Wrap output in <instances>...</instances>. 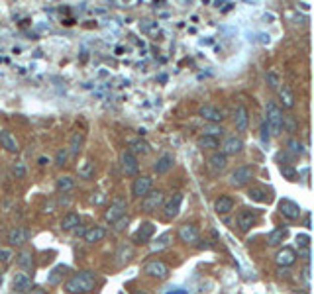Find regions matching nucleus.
<instances>
[{"instance_id": "obj_33", "label": "nucleus", "mask_w": 314, "mask_h": 294, "mask_svg": "<svg viewBox=\"0 0 314 294\" xmlns=\"http://www.w3.org/2000/svg\"><path fill=\"white\" fill-rule=\"evenodd\" d=\"M83 141H85V135H83L81 131L73 133L71 143H69V153H71V155H79V151H81V147H83Z\"/></svg>"}, {"instance_id": "obj_44", "label": "nucleus", "mask_w": 314, "mask_h": 294, "mask_svg": "<svg viewBox=\"0 0 314 294\" xmlns=\"http://www.w3.org/2000/svg\"><path fill=\"white\" fill-rule=\"evenodd\" d=\"M281 173L289 179V181H295L296 179V171L293 169V167H289V165H281Z\"/></svg>"}, {"instance_id": "obj_45", "label": "nucleus", "mask_w": 314, "mask_h": 294, "mask_svg": "<svg viewBox=\"0 0 314 294\" xmlns=\"http://www.w3.org/2000/svg\"><path fill=\"white\" fill-rule=\"evenodd\" d=\"M67 161V149H59L55 155V165L57 167H63Z\"/></svg>"}, {"instance_id": "obj_35", "label": "nucleus", "mask_w": 314, "mask_h": 294, "mask_svg": "<svg viewBox=\"0 0 314 294\" xmlns=\"http://www.w3.org/2000/svg\"><path fill=\"white\" fill-rule=\"evenodd\" d=\"M65 273H67V267H65V265H59V267H55V269L51 271V275L47 276V282H49V284H59L61 278L65 276Z\"/></svg>"}, {"instance_id": "obj_25", "label": "nucleus", "mask_w": 314, "mask_h": 294, "mask_svg": "<svg viewBox=\"0 0 314 294\" xmlns=\"http://www.w3.org/2000/svg\"><path fill=\"white\" fill-rule=\"evenodd\" d=\"M77 226H81V216L77 212H69L61 218V230L63 232H73Z\"/></svg>"}, {"instance_id": "obj_16", "label": "nucleus", "mask_w": 314, "mask_h": 294, "mask_svg": "<svg viewBox=\"0 0 314 294\" xmlns=\"http://www.w3.org/2000/svg\"><path fill=\"white\" fill-rule=\"evenodd\" d=\"M208 167L212 173H222L226 167H228V155H224L222 151H214L210 157H208Z\"/></svg>"}, {"instance_id": "obj_14", "label": "nucleus", "mask_w": 314, "mask_h": 294, "mask_svg": "<svg viewBox=\"0 0 314 294\" xmlns=\"http://www.w3.org/2000/svg\"><path fill=\"white\" fill-rule=\"evenodd\" d=\"M153 234H155V226L151 222H142L138 232L134 234V241L136 243H149V239L153 238Z\"/></svg>"}, {"instance_id": "obj_15", "label": "nucleus", "mask_w": 314, "mask_h": 294, "mask_svg": "<svg viewBox=\"0 0 314 294\" xmlns=\"http://www.w3.org/2000/svg\"><path fill=\"white\" fill-rule=\"evenodd\" d=\"M296 261V251L293 247H281L275 255V263L279 267H291Z\"/></svg>"}, {"instance_id": "obj_11", "label": "nucleus", "mask_w": 314, "mask_h": 294, "mask_svg": "<svg viewBox=\"0 0 314 294\" xmlns=\"http://www.w3.org/2000/svg\"><path fill=\"white\" fill-rule=\"evenodd\" d=\"M199 114H201V118H204L206 122H212V124H220L222 120L226 118L224 110L218 108V106H214V104H204V106H201Z\"/></svg>"}, {"instance_id": "obj_39", "label": "nucleus", "mask_w": 314, "mask_h": 294, "mask_svg": "<svg viewBox=\"0 0 314 294\" xmlns=\"http://www.w3.org/2000/svg\"><path fill=\"white\" fill-rule=\"evenodd\" d=\"M204 135H212V137H218V135H222L224 133V128H222L220 124H212V122H208L206 126L203 128Z\"/></svg>"}, {"instance_id": "obj_7", "label": "nucleus", "mask_w": 314, "mask_h": 294, "mask_svg": "<svg viewBox=\"0 0 314 294\" xmlns=\"http://www.w3.org/2000/svg\"><path fill=\"white\" fill-rule=\"evenodd\" d=\"M151 188H153V179L148 177V175H142V177L134 179V183H132V196L134 198H144Z\"/></svg>"}, {"instance_id": "obj_26", "label": "nucleus", "mask_w": 314, "mask_h": 294, "mask_svg": "<svg viewBox=\"0 0 314 294\" xmlns=\"http://www.w3.org/2000/svg\"><path fill=\"white\" fill-rule=\"evenodd\" d=\"M277 91H279V98H281L283 106H285V108H293V106H295V94L291 91V87L283 85V87H279Z\"/></svg>"}, {"instance_id": "obj_22", "label": "nucleus", "mask_w": 314, "mask_h": 294, "mask_svg": "<svg viewBox=\"0 0 314 294\" xmlns=\"http://www.w3.org/2000/svg\"><path fill=\"white\" fill-rule=\"evenodd\" d=\"M0 143H2V147H4L8 153H18L20 151L18 139H16L10 131H6V129L0 131Z\"/></svg>"}, {"instance_id": "obj_54", "label": "nucleus", "mask_w": 314, "mask_h": 294, "mask_svg": "<svg viewBox=\"0 0 314 294\" xmlns=\"http://www.w3.org/2000/svg\"><path fill=\"white\" fill-rule=\"evenodd\" d=\"M134 294H148V292H146V290H136Z\"/></svg>"}, {"instance_id": "obj_31", "label": "nucleus", "mask_w": 314, "mask_h": 294, "mask_svg": "<svg viewBox=\"0 0 314 294\" xmlns=\"http://www.w3.org/2000/svg\"><path fill=\"white\" fill-rule=\"evenodd\" d=\"M134 255V249H132V245H126V243H122L120 245V249H118V253H116V257H118V265H124V263H128L130 259Z\"/></svg>"}, {"instance_id": "obj_10", "label": "nucleus", "mask_w": 314, "mask_h": 294, "mask_svg": "<svg viewBox=\"0 0 314 294\" xmlns=\"http://www.w3.org/2000/svg\"><path fill=\"white\" fill-rule=\"evenodd\" d=\"M120 165H122L124 175H128V177H136L138 171H140L138 157H136L132 151H122V155H120Z\"/></svg>"}, {"instance_id": "obj_13", "label": "nucleus", "mask_w": 314, "mask_h": 294, "mask_svg": "<svg viewBox=\"0 0 314 294\" xmlns=\"http://www.w3.org/2000/svg\"><path fill=\"white\" fill-rule=\"evenodd\" d=\"M28 239H30V232L26 228H22V226H16V228H12L8 232V243L14 245V247H22Z\"/></svg>"}, {"instance_id": "obj_18", "label": "nucleus", "mask_w": 314, "mask_h": 294, "mask_svg": "<svg viewBox=\"0 0 314 294\" xmlns=\"http://www.w3.org/2000/svg\"><path fill=\"white\" fill-rule=\"evenodd\" d=\"M220 147L224 155H238L241 149H243V141H241V137L232 135V137H226Z\"/></svg>"}, {"instance_id": "obj_2", "label": "nucleus", "mask_w": 314, "mask_h": 294, "mask_svg": "<svg viewBox=\"0 0 314 294\" xmlns=\"http://www.w3.org/2000/svg\"><path fill=\"white\" fill-rule=\"evenodd\" d=\"M265 124L269 128L271 135H279L283 128H285V116H283V108L275 104V102H269L267 104V110H265Z\"/></svg>"}, {"instance_id": "obj_28", "label": "nucleus", "mask_w": 314, "mask_h": 294, "mask_svg": "<svg viewBox=\"0 0 314 294\" xmlns=\"http://www.w3.org/2000/svg\"><path fill=\"white\" fill-rule=\"evenodd\" d=\"M16 263H18L22 269L30 271V269L34 267V257H32V251H28V249H22L18 255H16Z\"/></svg>"}, {"instance_id": "obj_4", "label": "nucleus", "mask_w": 314, "mask_h": 294, "mask_svg": "<svg viewBox=\"0 0 314 294\" xmlns=\"http://www.w3.org/2000/svg\"><path fill=\"white\" fill-rule=\"evenodd\" d=\"M126 208H128V202H126V198L124 196H116L114 200L110 202V206L106 208V212H104V220L114 224V222L118 220V218H122V216H126Z\"/></svg>"}, {"instance_id": "obj_43", "label": "nucleus", "mask_w": 314, "mask_h": 294, "mask_svg": "<svg viewBox=\"0 0 314 294\" xmlns=\"http://www.w3.org/2000/svg\"><path fill=\"white\" fill-rule=\"evenodd\" d=\"M128 222H130L128 216H122V218H118V220L114 222V232H124V230L128 228Z\"/></svg>"}, {"instance_id": "obj_50", "label": "nucleus", "mask_w": 314, "mask_h": 294, "mask_svg": "<svg viewBox=\"0 0 314 294\" xmlns=\"http://www.w3.org/2000/svg\"><path fill=\"white\" fill-rule=\"evenodd\" d=\"M304 278L310 280V265H308V263H306V267H304Z\"/></svg>"}, {"instance_id": "obj_23", "label": "nucleus", "mask_w": 314, "mask_h": 294, "mask_svg": "<svg viewBox=\"0 0 314 294\" xmlns=\"http://www.w3.org/2000/svg\"><path fill=\"white\" fill-rule=\"evenodd\" d=\"M12 286L16 292H28L32 288V278L26 275V273H16L12 278Z\"/></svg>"}, {"instance_id": "obj_20", "label": "nucleus", "mask_w": 314, "mask_h": 294, "mask_svg": "<svg viewBox=\"0 0 314 294\" xmlns=\"http://www.w3.org/2000/svg\"><path fill=\"white\" fill-rule=\"evenodd\" d=\"M175 165V157L173 155H169V153H163L155 163H153V173H157V175H165L169 173L171 169Z\"/></svg>"}, {"instance_id": "obj_29", "label": "nucleus", "mask_w": 314, "mask_h": 294, "mask_svg": "<svg viewBox=\"0 0 314 294\" xmlns=\"http://www.w3.org/2000/svg\"><path fill=\"white\" fill-rule=\"evenodd\" d=\"M149 151H151V145H149L146 139H134L132 141V153L134 155H148Z\"/></svg>"}, {"instance_id": "obj_32", "label": "nucleus", "mask_w": 314, "mask_h": 294, "mask_svg": "<svg viewBox=\"0 0 314 294\" xmlns=\"http://www.w3.org/2000/svg\"><path fill=\"white\" fill-rule=\"evenodd\" d=\"M197 145L201 147V149H216V147H220L218 143V137H212V135H201L199 137V141H197Z\"/></svg>"}, {"instance_id": "obj_12", "label": "nucleus", "mask_w": 314, "mask_h": 294, "mask_svg": "<svg viewBox=\"0 0 314 294\" xmlns=\"http://www.w3.org/2000/svg\"><path fill=\"white\" fill-rule=\"evenodd\" d=\"M279 212L287 218V220H298L300 218V206L296 202H293V200H281L279 202Z\"/></svg>"}, {"instance_id": "obj_37", "label": "nucleus", "mask_w": 314, "mask_h": 294, "mask_svg": "<svg viewBox=\"0 0 314 294\" xmlns=\"http://www.w3.org/2000/svg\"><path fill=\"white\" fill-rule=\"evenodd\" d=\"M265 81H267V87H269L271 91H277L279 87H281V77L277 75V71H267Z\"/></svg>"}, {"instance_id": "obj_49", "label": "nucleus", "mask_w": 314, "mask_h": 294, "mask_svg": "<svg viewBox=\"0 0 314 294\" xmlns=\"http://www.w3.org/2000/svg\"><path fill=\"white\" fill-rule=\"evenodd\" d=\"M269 137H271L269 128H267V124L263 122V124H261V139H263V141H269Z\"/></svg>"}, {"instance_id": "obj_40", "label": "nucleus", "mask_w": 314, "mask_h": 294, "mask_svg": "<svg viewBox=\"0 0 314 294\" xmlns=\"http://www.w3.org/2000/svg\"><path fill=\"white\" fill-rule=\"evenodd\" d=\"M12 175H14L16 179H24V177H26V165H24L22 161L14 163V167H12Z\"/></svg>"}, {"instance_id": "obj_9", "label": "nucleus", "mask_w": 314, "mask_h": 294, "mask_svg": "<svg viewBox=\"0 0 314 294\" xmlns=\"http://www.w3.org/2000/svg\"><path fill=\"white\" fill-rule=\"evenodd\" d=\"M179 239L186 245H197L201 241V232L195 224H183L179 228Z\"/></svg>"}, {"instance_id": "obj_27", "label": "nucleus", "mask_w": 314, "mask_h": 294, "mask_svg": "<svg viewBox=\"0 0 314 294\" xmlns=\"http://www.w3.org/2000/svg\"><path fill=\"white\" fill-rule=\"evenodd\" d=\"M287 238V228H277V230H273L269 236H267V245H271V247H279L283 241Z\"/></svg>"}, {"instance_id": "obj_52", "label": "nucleus", "mask_w": 314, "mask_h": 294, "mask_svg": "<svg viewBox=\"0 0 314 294\" xmlns=\"http://www.w3.org/2000/svg\"><path fill=\"white\" fill-rule=\"evenodd\" d=\"M304 226H306V228H312V226H310V214H306V218H304Z\"/></svg>"}, {"instance_id": "obj_36", "label": "nucleus", "mask_w": 314, "mask_h": 294, "mask_svg": "<svg viewBox=\"0 0 314 294\" xmlns=\"http://www.w3.org/2000/svg\"><path fill=\"white\" fill-rule=\"evenodd\" d=\"M287 149H289V153H293V155H296V157L304 153L302 141H300V139H296V137H291V139L287 141Z\"/></svg>"}, {"instance_id": "obj_48", "label": "nucleus", "mask_w": 314, "mask_h": 294, "mask_svg": "<svg viewBox=\"0 0 314 294\" xmlns=\"http://www.w3.org/2000/svg\"><path fill=\"white\" fill-rule=\"evenodd\" d=\"M296 243H298V247H306V245H310V238L308 236H296Z\"/></svg>"}, {"instance_id": "obj_8", "label": "nucleus", "mask_w": 314, "mask_h": 294, "mask_svg": "<svg viewBox=\"0 0 314 294\" xmlns=\"http://www.w3.org/2000/svg\"><path fill=\"white\" fill-rule=\"evenodd\" d=\"M144 273L148 276H153V278H159V280H163L169 276V267H167L163 261H159V259H153V261H149L144 265Z\"/></svg>"}, {"instance_id": "obj_42", "label": "nucleus", "mask_w": 314, "mask_h": 294, "mask_svg": "<svg viewBox=\"0 0 314 294\" xmlns=\"http://www.w3.org/2000/svg\"><path fill=\"white\" fill-rule=\"evenodd\" d=\"M14 257V251L8 247H0V263H10Z\"/></svg>"}, {"instance_id": "obj_41", "label": "nucleus", "mask_w": 314, "mask_h": 294, "mask_svg": "<svg viewBox=\"0 0 314 294\" xmlns=\"http://www.w3.org/2000/svg\"><path fill=\"white\" fill-rule=\"evenodd\" d=\"M93 173H94V163H91V161H87L85 167H81V169H79V175H81V177H85V179H89Z\"/></svg>"}, {"instance_id": "obj_17", "label": "nucleus", "mask_w": 314, "mask_h": 294, "mask_svg": "<svg viewBox=\"0 0 314 294\" xmlns=\"http://www.w3.org/2000/svg\"><path fill=\"white\" fill-rule=\"evenodd\" d=\"M234 126H236L238 131H247V126H249V112H247V108H245L243 104H240V106L236 108V112H234Z\"/></svg>"}, {"instance_id": "obj_34", "label": "nucleus", "mask_w": 314, "mask_h": 294, "mask_svg": "<svg viewBox=\"0 0 314 294\" xmlns=\"http://www.w3.org/2000/svg\"><path fill=\"white\" fill-rule=\"evenodd\" d=\"M171 241H173V234H163V236H159L155 243H151V251H161V249H165L171 245Z\"/></svg>"}, {"instance_id": "obj_3", "label": "nucleus", "mask_w": 314, "mask_h": 294, "mask_svg": "<svg viewBox=\"0 0 314 294\" xmlns=\"http://www.w3.org/2000/svg\"><path fill=\"white\" fill-rule=\"evenodd\" d=\"M252 179H254V169L247 165H241V167H236L230 173L228 183L232 184V186H236V188H241V186H245V184L249 183Z\"/></svg>"}, {"instance_id": "obj_46", "label": "nucleus", "mask_w": 314, "mask_h": 294, "mask_svg": "<svg viewBox=\"0 0 314 294\" xmlns=\"http://www.w3.org/2000/svg\"><path fill=\"white\" fill-rule=\"evenodd\" d=\"M140 26H142L144 32H153V30L157 28V22H153V20H144Z\"/></svg>"}, {"instance_id": "obj_30", "label": "nucleus", "mask_w": 314, "mask_h": 294, "mask_svg": "<svg viewBox=\"0 0 314 294\" xmlns=\"http://www.w3.org/2000/svg\"><path fill=\"white\" fill-rule=\"evenodd\" d=\"M75 186V179L73 177H69V175H63V177H59L55 183V188L59 192H69L71 188Z\"/></svg>"}, {"instance_id": "obj_19", "label": "nucleus", "mask_w": 314, "mask_h": 294, "mask_svg": "<svg viewBox=\"0 0 314 294\" xmlns=\"http://www.w3.org/2000/svg\"><path fill=\"white\" fill-rule=\"evenodd\" d=\"M256 222H258V216L252 210H241L240 214H238V218H236V224H238V228H240L241 232L252 230L256 226Z\"/></svg>"}, {"instance_id": "obj_6", "label": "nucleus", "mask_w": 314, "mask_h": 294, "mask_svg": "<svg viewBox=\"0 0 314 294\" xmlns=\"http://www.w3.org/2000/svg\"><path fill=\"white\" fill-rule=\"evenodd\" d=\"M181 204H183V194L181 192H175L167 202H163V218L165 220H175L181 212Z\"/></svg>"}, {"instance_id": "obj_1", "label": "nucleus", "mask_w": 314, "mask_h": 294, "mask_svg": "<svg viewBox=\"0 0 314 294\" xmlns=\"http://www.w3.org/2000/svg\"><path fill=\"white\" fill-rule=\"evenodd\" d=\"M94 284H96V276L91 271H81L73 275L67 282H65V288L69 294H89L94 290Z\"/></svg>"}, {"instance_id": "obj_5", "label": "nucleus", "mask_w": 314, "mask_h": 294, "mask_svg": "<svg viewBox=\"0 0 314 294\" xmlns=\"http://www.w3.org/2000/svg\"><path fill=\"white\" fill-rule=\"evenodd\" d=\"M165 202V192L163 190H149L148 194L142 198V210L144 212H155Z\"/></svg>"}, {"instance_id": "obj_21", "label": "nucleus", "mask_w": 314, "mask_h": 294, "mask_svg": "<svg viewBox=\"0 0 314 294\" xmlns=\"http://www.w3.org/2000/svg\"><path fill=\"white\" fill-rule=\"evenodd\" d=\"M232 210H234V200H232L230 196L220 194V196L214 200V212H216L218 216H226V214H230Z\"/></svg>"}, {"instance_id": "obj_24", "label": "nucleus", "mask_w": 314, "mask_h": 294, "mask_svg": "<svg viewBox=\"0 0 314 294\" xmlns=\"http://www.w3.org/2000/svg\"><path fill=\"white\" fill-rule=\"evenodd\" d=\"M83 236H85V241H87V243H98V241H102V239L106 238V230H104L102 226H93V228H89Z\"/></svg>"}, {"instance_id": "obj_53", "label": "nucleus", "mask_w": 314, "mask_h": 294, "mask_svg": "<svg viewBox=\"0 0 314 294\" xmlns=\"http://www.w3.org/2000/svg\"><path fill=\"white\" fill-rule=\"evenodd\" d=\"M167 294H189L186 290H173V292H167Z\"/></svg>"}, {"instance_id": "obj_38", "label": "nucleus", "mask_w": 314, "mask_h": 294, "mask_svg": "<svg viewBox=\"0 0 314 294\" xmlns=\"http://www.w3.org/2000/svg\"><path fill=\"white\" fill-rule=\"evenodd\" d=\"M247 196H249L252 200H258V202H267V200H269V196L265 194V190H263V188H259V186H256V188H249Z\"/></svg>"}, {"instance_id": "obj_51", "label": "nucleus", "mask_w": 314, "mask_h": 294, "mask_svg": "<svg viewBox=\"0 0 314 294\" xmlns=\"http://www.w3.org/2000/svg\"><path fill=\"white\" fill-rule=\"evenodd\" d=\"M30 294H47L43 288H34V290H30Z\"/></svg>"}, {"instance_id": "obj_47", "label": "nucleus", "mask_w": 314, "mask_h": 294, "mask_svg": "<svg viewBox=\"0 0 314 294\" xmlns=\"http://www.w3.org/2000/svg\"><path fill=\"white\" fill-rule=\"evenodd\" d=\"M298 255H302V259L308 263V261H310V245H306V247H298Z\"/></svg>"}]
</instances>
